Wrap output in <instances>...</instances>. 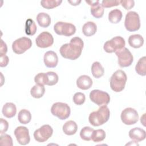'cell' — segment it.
<instances>
[{
	"label": "cell",
	"instance_id": "cell-1",
	"mask_svg": "<svg viewBox=\"0 0 146 146\" xmlns=\"http://www.w3.org/2000/svg\"><path fill=\"white\" fill-rule=\"evenodd\" d=\"M83 40L78 36L72 38L69 43L63 44L60 48V55L64 58L75 60L81 55L83 48Z\"/></svg>",
	"mask_w": 146,
	"mask_h": 146
},
{
	"label": "cell",
	"instance_id": "cell-2",
	"mask_svg": "<svg viewBox=\"0 0 146 146\" xmlns=\"http://www.w3.org/2000/svg\"><path fill=\"white\" fill-rule=\"evenodd\" d=\"M110 116V111L107 106H102L96 111L91 112L88 117L90 123L95 127L106 123Z\"/></svg>",
	"mask_w": 146,
	"mask_h": 146
},
{
	"label": "cell",
	"instance_id": "cell-3",
	"mask_svg": "<svg viewBox=\"0 0 146 146\" xmlns=\"http://www.w3.org/2000/svg\"><path fill=\"white\" fill-rule=\"evenodd\" d=\"M127 80V75L121 70L116 71L110 78V87L111 89L116 92L123 91Z\"/></svg>",
	"mask_w": 146,
	"mask_h": 146
},
{
	"label": "cell",
	"instance_id": "cell-4",
	"mask_svg": "<svg viewBox=\"0 0 146 146\" xmlns=\"http://www.w3.org/2000/svg\"><path fill=\"white\" fill-rule=\"evenodd\" d=\"M51 112L54 115L60 120L67 119L71 113V110L69 106L62 102H56L52 104L51 108Z\"/></svg>",
	"mask_w": 146,
	"mask_h": 146
},
{
	"label": "cell",
	"instance_id": "cell-5",
	"mask_svg": "<svg viewBox=\"0 0 146 146\" xmlns=\"http://www.w3.org/2000/svg\"><path fill=\"white\" fill-rule=\"evenodd\" d=\"M124 26L128 31H137L140 27V21L139 14L135 11H129L125 15Z\"/></svg>",
	"mask_w": 146,
	"mask_h": 146
},
{
	"label": "cell",
	"instance_id": "cell-6",
	"mask_svg": "<svg viewBox=\"0 0 146 146\" xmlns=\"http://www.w3.org/2000/svg\"><path fill=\"white\" fill-rule=\"evenodd\" d=\"M125 44L124 39L121 36H117L110 40H107L104 44L103 49L108 53L115 52L124 47Z\"/></svg>",
	"mask_w": 146,
	"mask_h": 146
},
{
	"label": "cell",
	"instance_id": "cell-7",
	"mask_svg": "<svg viewBox=\"0 0 146 146\" xmlns=\"http://www.w3.org/2000/svg\"><path fill=\"white\" fill-rule=\"evenodd\" d=\"M91 100L99 106H107L110 102L109 94L99 90H94L90 93Z\"/></svg>",
	"mask_w": 146,
	"mask_h": 146
},
{
	"label": "cell",
	"instance_id": "cell-8",
	"mask_svg": "<svg viewBox=\"0 0 146 146\" xmlns=\"http://www.w3.org/2000/svg\"><path fill=\"white\" fill-rule=\"evenodd\" d=\"M54 30L58 35L70 36L75 34L76 27L70 23L58 22L54 26Z\"/></svg>",
	"mask_w": 146,
	"mask_h": 146
},
{
	"label": "cell",
	"instance_id": "cell-9",
	"mask_svg": "<svg viewBox=\"0 0 146 146\" xmlns=\"http://www.w3.org/2000/svg\"><path fill=\"white\" fill-rule=\"evenodd\" d=\"M118 58V64L121 67H127L131 65L133 60V57L129 50L123 47L121 50L115 52Z\"/></svg>",
	"mask_w": 146,
	"mask_h": 146
},
{
	"label": "cell",
	"instance_id": "cell-10",
	"mask_svg": "<svg viewBox=\"0 0 146 146\" xmlns=\"http://www.w3.org/2000/svg\"><path fill=\"white\" fill-rule=\"evenodd\" d=\"M31 46L32 41L30 38L22 37L13 42L12 44V49L15 54H21L31 48Z\"/></svg>",
	"mask_w": 146,
	"mask_h": 146
},
{
	"label": "cell",
	"instance_id": "cell-11",
	"mask_svg": "<svg viewBox=\"0 0 146 146\" xmlns=\"http://www.w3.org/2000/svg\"><path fill=\"white\" fill-rule=\"evenodd\" d=\"M53 129L48 124H45L35 130L34 132L35 140L39 143H43L47 141L52 135Z\"/></svg>",
	"mask_w": 146,
	"mask_h": 146
},
{
	"label": "cell",
	"instance_id": "cell-12",
	"mask_svg": "<svg viewBox=\"0 0 146 146\" xmlns=\"http://www.w3.org/2000/svg\"><path fill=\"white\" fill-rule=\"evenodd\" d=\"M121 120L126 125H132L137 123L139 119L137 112L133 108H126L121 112Z\"/></svg>",
	"mask_w": 146,
	"mask_h": 146
},
{
	"label": "cell",
	"instance_id": "cell-13",
	"mask_svg": "<svg viewBox=\"0 0 146 146\" xmlns=\"http://www.w3.org/2000/svg\"><path fill=\"white\" fill-rule=\"evenodd\" d=\"M14 135L17 141L23 145H25L29 143L30 137L29 131L27 128L23 126H19L14 130Z\"/></svg>",
	"mask_w": 146,
	"mask_h": 146
},
{
	"label": "cell",
	"instance_id": "cell-14",
	"mask_svg": "<svg viewBox=\"0 0 146 146\" xmlns=\"http://www.w3.org/2000/svg\"><path fill=\"white\" fill-rule=\"evenodd\" d=\"M35 42L38 47L47 48L52 45L54 43V38L50 33L43 31L36 37Z\"/></svg>",
	"mask_w": 146,
	"mask_h": 146
},
{
	"label": "cell",
	"instance_id": "cell-15",
	"mask_svg": "<svg viewBox=\"0 0 146 146\" xmlns=\"http://www.w3.org/2000/svg\"><path fill=\"white\" fill-rule=\"evenodd\" d=\"M43 60L44 64L47 67L54 68L58 64V57L54 51H48L44 54Z\"/></svg>",
	"mask_w": 146,
	"mask_h": 146
},
{
	"label": "cell",
	"instance_id": "cell-16",
	"mask_svg": "<svg viewBox=\"0 0 146 146\" xmlns=\"http://www.w3.org/2000/svg\"><path fill=\"white\" fill-rule=\"evenodd\" d=\"M129 137L135 141H141L145 139L146 133L145 130L139 127H135L129 131Z\"/></svg>",
	"mask_w": 146,
	"mask_h": 146
},
{
	"label": "cell",
	"instance_id": "cell-17",
	"mask_svg": "<svg viewBox=\"0 0 146 146\" xmlns=\"http://www.w3.org/2000/svg\"><path fill=\"white\" fill-rule=\"evenodd\" d=\"M92 80L88 75L80 76L76 80V85L80 89L86 90L91 88L92 85Z\"/></svg>",
	"mask_w": 146,
	"mask_h": 146
},
{
	"label": "cell",
	"instance_id": "cell-18",
	"mask_svg": "<svg viewBox=\"0 0 146 146\" xmlns=\"http://www.w3.org/2000/svg\"><path fill=\"white\" fill-rule=\"evenodd\" d=\"M2 112L3 116L6 117L11 118L16 114V106L13 103H6L3 105Z\"/></svg>",
	"mask_w": 146,
	"mask_h": 146
},
{
	"label": "cell",
	"instance_id": "cell-19",
	"mask_svg": "<svg viewBox=\"0 0 146 146\" xmlns=\"http://www.w3.org/2000/svg\"><path fill=\"white\" fill-rule=\"evenodd\" d=\"M128 43L132 47L140 48L143 45L144 39L140 34L131 35L128 38Z\"/></svg>",
	"mask_w": 146,
	"mask_h": 146
},
{
	"label": "cell",
	"instance_id": "cell-20",
	"mask_svg": "<svg viewBox=\"0 0 146 146\" xmlns=\"http://www.w3.org/2000/svg\"><path fill=\"white\" fill-rule=\"evenodd\" d=\"M97 30L96 24L91 21H88L84 24L82 27V32L86 36H91L94 35Z\"/></svg>",
	"mask_w": 146,
	"mask_h": 146
},
{
	"label": "cell",
	"instance_id": "cell-21",
	"mask_svg": "<svg viewBox=\"0 0 146 146\" xmlns=\"http://www.w3.org/2000/svg\"><path fill=\"white\" fill-rule=\"evenodd\" d=\"M78 130V125L73 120L66 122L63 125V131L67 135H74Z\"/></svg>",
	"mask_w": 146,
	"mask_h": 146
},
{
	"label": "cell",
	"instance_id": "cell-22",
	"mask_svg": "<svg viewBox=\"0 0 146 146\" xmlns=\"http://www.w3.org/2000/svg\"><path fill=\"white\" fill-rule=\"evenodd\" d=\"M36 21L38 25L43 28L47 27L51 23V18L46 13H40L36 16Z\"/></svg>",
	"mask_w": 146,
	"mask_h": 146
},
{
	"label": "cell",
	"instance_id": "cell-23",
	"mask_svg": "<svg viewBox=\"0 0 146 146\" xmlns=\"http://www.w3.org/2000/svg\"><path fill=\"white\" fill-rule=\"evenodd\" d=\"M91 72L92 75L95 78H99L104 75V70L100 63L99 62H95L92 64Z\"/></svg>",
	"mask_w": 146,
	"mask_h": 146
},
{
	"label": "cell",
	"instance_id": "cell-24",
	"mask_svg": "<svg viewBox=\"0 0 146 146\" xmlns=\"http://www.w3.org/2000/svg\"><path fill=\"white\" fill-rule=\"evenodd\" d=\"M122 17V12L120 10L116 9L109 13L108 20L112 23H117L121 20Z\"/></svg>",
	"mask_w": 146,
	"mask_h": 146
},
{
	"label": "cell",
	"instance_id": "cell-25",
	"mask_svg": "<svg viewBox=\"0 0 146 146\" xmlns=\"http://www.w3.org/2000/svg\"><path fill=\"white\" fill-rule=\"evenodd\" d=\"M18 119L20 123L23 124H28L31 119V113L27 110H22L18 113Z\"/></svg>",
	"mask_w": 146,
	"mask_h": 146
},
{
	"label": "cell",
	"instance_id": "cell-26",
	"mask_svg": "<svg viewBox=\"0 0 146 146\" xmlns=\"http://www.w3.org/2000/svg\"><path fill=\"white\" fill-rule=\"evenodd\" d=\"M37 30V27L34 21L31 19H28L25 22V31L28 35H34Z\"/></svg>",
	"mask_w": 146,
	"mask_h": 146
},
{
	"label": "cell",
	"instance_id": "cell-27",
	"mask_svg": "<svg viewBox=\"0 0 146 146\" xmlns=\"http://www.w3.org/2000/svg\"><path fill=\"white\" fill-rule=\"evenodd\" d=\"M45 92V88L44 86L36 84L30 90V94L31 96L34 98H42Z\"/></svg>",
	"mask_w": 146,
	"mask_h": 146
},
{
	"label": "cell",
	"instance_id": "cell-28",
	"mask_svg": "<svg viewBox=\"0 0 146 146\" xmlns=\"http://www.w3.org/2000/svg\"><path fill=\"white\" fill-rule=\"evenodd\" d=\"M104 8L102 6V4L99 3V1L91 7V13L92 16L96 18H100L102 17L104 14Z\"/></svg>",
	"mask_w": 146,
	"mask_h": 146
},
{
	"label": "cell",
	"instance_id": "cell-29",
	"mask_svg": "<svg viewBox=\"0 0 146 146\" xmlns=\"http://www.w3.org/2000/svg\"><path fill=\"white\" fill-rule=\"evenodd\" d=\"M146 58L145 56H143L137 62L135 70L136 72L141 76H145L146 75Z\"/></svg>",
	"mask_w": 146,
	"mask_h": 146
},
{
	"label": "cell",
	"instance_id": "cell-30",
	"mask_svg": "<svg viewBox=\"0 0 146 146\" xmlns=\"http://www.w3.org/2000/svg\"><path fill=\"white\" fill-rule=\"evenodd\" d=\"M94 131V129L90 127H83L80 132V136L81 139L85 141L91 140Z\"/></svg>",
	"mask_w": 146,
	"mask_h": 146
},
{
	"label": "cell",
	"instance_id": "cell-31",
	"mask_svg": "<svg viewBox=\"0 0 146 146\" xmlns=\"http://www.w3.org/2000/svg\"><path fill=\"white\" fill-rule=\"evenodd\" d=\"M106 132L103 129H98L93 131L91 140H92L95 143L100 142L106 138Z\"/></svg>",
	"mask_w": 146,
	"mask_h": 146
},
{
	"label": "cell",
	"instance_id": "cell-32",
	"mask_svg": "<svg viewBox=\"0 0 146 146\" xmlns=\"http://www.w3.org/2000/svg\"><path fill=\"white\" fill-rule=\"evenodd\" d=\"M62 2L61 0H42L40 1V4L45 9H52L59 6Z\"/></svg>",
	"mask_w": 146,
	"mask_h": 146
},
{
	"label": "cell",
	"instance_id": "cell-33",
	"mask_svg": "<svg viewBox=\"0 0 146 146\" xmlns=\"http://www.w3.org/2000/svg\"><path fill=\"white\" fill-rule=\"evenodd\" d=\"M46 84L48 86H53L56 84L58 82V75L54 72L49 71L46 73Z\"/></svg>",
	"mask_w": 146,
	"mask_h": 146
},
{
	"label": "cell",
	"instance_id": "cell-34",
	"mask_svg": "<svg viewBox=\"0 0 146 146\" xmlns=\"http://www.w3.org/2000/svg\"><path fill=\"white\" fill-rule=\"evenodd\" d=\"M86 100L85 95L83 93L78 92L75 93L73 96V102L76 105L83 104Z\"/></svg>",
	"mask_w": 146,
	"mask_h": 146
},
{
	"label": "cell",
	"instance_id": "cell-35",
	"mask_svg": "<svg viewBox=\"0 0 146 146\" xmlns=\"http://www.w3.org/2000/svg\"><path fill=\"white\" fill-rule=\"evenodd\" d=\"M0 144L1 145L13 146V143L11 136L7 134L1 135L0 137Z\"/></svg>",
	"mask_w": 146,
	"mask_h": 146
},
{
	"label": "cell",
	"instance_id": "cell-36",
	"mask_svg": "<svg viewBox=\"0 0 146 146\" xmlns=\"http://www.w3.org/2000/svg\"><path fill=\"white\" fill-rule=\"evenodd\" d=\"M34 82L36 84L44 86L46 84V73L40 72L35 75L34 78Z\"/></svg>",
	"mask_w": 146,
	"mask_h": 146
},
{
	"label": "cell",
	"instance_id": "cell-37",
	"mask_svg": "<svg viewBox=\"0 0 146 146\" xmlns=\"http://www.w3.org/2000/svg\"><path fill=\"white\" fill-rule=\"evenodd\" d=\"M103 7L108 8L113 6H116L120 4V1L118 0H103L102 2Z\"/></svg>",
	"mask_w": 146,
	"mask_h": 146
},
{
	"label": "cell",
	"instance_id": "cell-38",
	"mask_svg": "<svg viewBox=\"0 0 146 146\" xmlns=\"http://www.w3.org/2000/svg\"><path fill=\"white\" fill-rule=\"evenodd\" d=\"M120 3L125 10L131 9L135 5V1L133 0H121L120 1Z\"/></svg>",
	"mask_w": 146,
	"mask_h": 146
},
{
	"label": "cell",
	"instance_id": "cell-39",
	"mask_svg": "<svg viewBox=\"0 0 146 146\" xmlns=\"http://www.w3.org/2000/svg\"><path fill=\"white\" fill-rule=\"evenodd\" d=\"M8 127H9V123L8 122L3 119V118H1L0 120V134L2 135L3 133H4L5 132H6L7 129H8Z\"/></svg>",
	"mask_w": 146,
	"mask_h": 146
},
{
	"label": "cell",
	"instance_id": "cell-40",
	"mask_svg": "<svg viewBox=\"0 0 146 146\" xmlns=\"http://www.w3.org/2000/svg\"><path fill=\"white\" fill-rule=\"evenodd\" d=\"M7 51V47L6 44L3 42L2 39L1 40V47H0V56L5 55Z\"/></svg>",
	"mask_w": 146,
	"mask_h": 146
},
{
	"label": "cell",
	"instance_id": "cell-41",
	"mask_svg": "<svg viewBox=\"0 0 146 146\" xmlns=\"http://www.w3.org/2000/svg\"><path fill=\"white\" fill-rule=\"evenodd\" d=\"M9 61V57L7 55H5L1 56V64H0V66L1 67H6L8 64Z\"/></svg>",
	"mask_w": 146,
	"mask_h": 146
},
{
	"label": "cell",
	"instance_id": "cell-42",
	"mask_svg": "<svg viewBox=\"0 0 146 146\" xmlns=\"http://www.w3.org/2000/svg\"><path fill=\"white\" fill-rule=\"evenodd\" d=\"M68 2L70 3L72 5L76 6V5H78L81 2V1H68Z\"/></svg>",
	"mask_w": 146,
	"mask_h": 146
}]
</instances>
